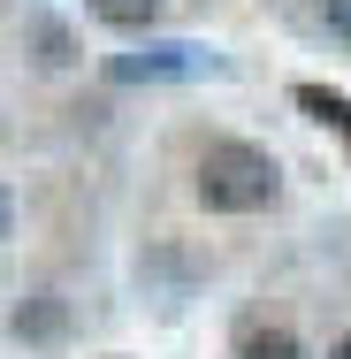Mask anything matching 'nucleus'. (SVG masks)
<instances>
[{
    "label": "nucleus",
    "instance_id": "nucleus-8",
    "mask_svg": "<svg viewBox=\"0 0 351 359\" xmlns=\"http://www.w3.org/2000/svg\"><path fill=\"white\" fill-rule=\"evenodd\" d=\"M313 15H321V31L351 39V0H313Z\"/></svg>",
    "mask_w": 351,
    "mask_h": 359
},
{
    "label": "nucleus",
    "instance_id": "nucleus-10",
    "mask_svg": "<svg viewBox=\"0 0 351 359\" xmlns=\"http://www.w3.org/2000/svg\"><path fill=\"white\" fill-rule=\"evenodd\" d=\"M329 359H351V337H344V344H336V352H329Z\"/></svg>",
    "mask_w": 351,
    "mask_h": 359
},
{
    "label": "nucleus",
    "instance_id": "nucleus-9",
    "mask_svg": "<svg viewBox=\"0 0 351 359\" xmlns=\"http://www.w3.org/2000/svg\"><path fill=\"white\" fill-rule=\"evenodd\" d=\"M15 229V199H8V184H0V237Z\"/></svg>",
    "mask_w": 351,
    "mask_h": 359
},
{
    "label": "nucleus",
    "instance_id": "nucleus-3",
    "mask_svg": "<svg viewBox=\"0 0 351 359\" xmlns=\"http://www.w3.org/2000/svg\"><path fill=\"white\" fill-rule=\"evenodd\" d=\"M290 100H298V107H305L321 130H336V138H344V153H351V92H329V84H298Z\"/></svg>",
    "mask_w": 351,
    "mask_h": 359
},
{
    "label": "nucleus",
    "instance_id": "nucleus-1",
    "mask_svg": "<svg viewBox=\"0 0 351 359\" xmlns=\"http://www.w3.org/2000/svg\"><path fill=\"white\" fill-rule=\"evenodd\" d=\"M275 199H282V168L268 145H245V138L207 145V161H199V207L207 215H260Z\"/></svg>",
    "mask_w": 351,
    "mask_h": 359
},
{
    "label": "nucleus",
    "instance_id": "nucleus-4",
    "mask_svg": "<svg viewBox=\"0 0 351 359\" xmlns=\"http://www.w3.org/2000/svg\"><path fill=\"white\" fill-rule=\"evenodd\" d=\"M31 62H39V69H69L76 62V31L54 23V15H31Z\"/></svg>",
    "mask_w": 351,
    "mask_h": 359
},
{
    "label": "nucleus",
    "instance_id": "nucleus-6",
    "mask_svg": "<svg viewBox=\"0 0 351 359\" xmlns=\"http://www.w3.org/2000/svg\"><path fill=\"white\" fill-rule=\"evenodd\" d=\"M62 329H69L62 298H39V306H23V313H15V337H39V344H46V337H62Z\"/></svg>",
    "mask_w": 351,
    "mask_h": 359
},
{
    "label": "nucleus",
    "instance_id": "nucleus-7",
    "mask_svg": "<svg viewBox=\"0 0 351 359\" xmlns=\"http://www.w3.org/2000/svg\"><path fill=\"white\" fill-rule=\"evenodd\" d=\"M237 359H305V352H298L290 329H252V337L237 344Z\"/></svg>",
    "mask_w": 351,
    "mask_h": 359
},
{
    "label": "nucleus",
    "instance_id": "nucleus-2",
    "mask_svg": "<svg viewBox=\"0 0 351 359\" xmlns=\"http://www.w3.org/2000/svg\"><path fill=\"white\" fill-rule=\"evenodd\" d=\"M191 76H221V54L191 39H145L130 54H107V84H191Z\"/></svg>",
    "mask_w": 351,
    "mask_h": 359
},
{
    "label": "nucleus",
    "instance_id": "nucleus-5",
    "mask_svg": "<svg viewBox=\"0 0 351 359\" xmlns=\"http://www.w3.org/2000/svg\"><path fill=\"white\" fill-rule=\"evenodd\" d=\"M92 15H99V23H115V31H153L160 0H92Z\"/></svg>",
    "mask_w": 351,
    "mask_h": 359
}]
</instances>
